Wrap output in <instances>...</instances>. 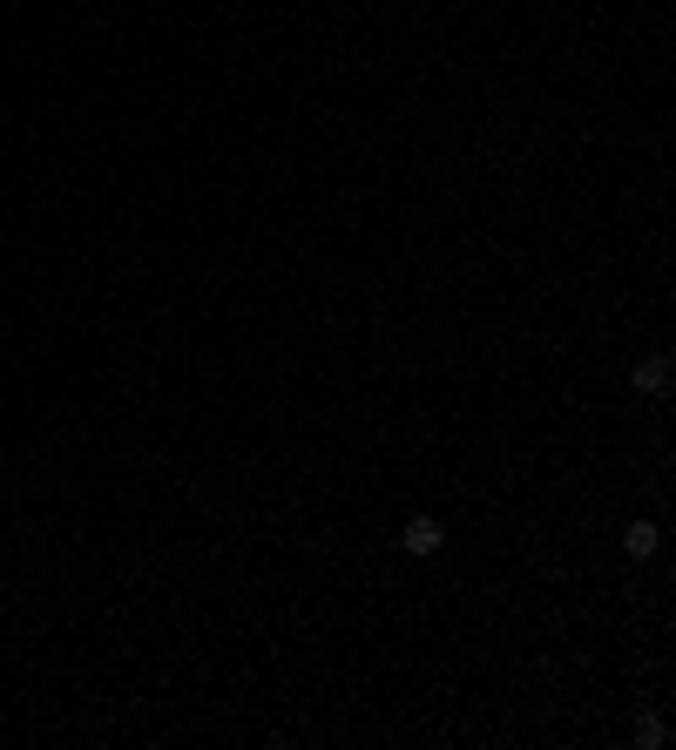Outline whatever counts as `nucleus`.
I'll list each match as a JSON object with an SVG mask.
<instances>
[{
    "label": "nucleus",
    "instance_id": "7ed1b4c3",
    "mask_svg": "<svg viewBox=\"0 0 676 750\" xmlns=\"http://www.w3.org/2000/svg\"><path fill=\"white\" fill-rule=\"evenodd\" d=\"M656 541H663V534L649 528V521H636V528H629V541H622V548H629V555L643 561V555H656Z\"/></svg>",
    "mask_w": 676,
    "mask_h": 750
},
{
    "label": "nucleus",
    "instance_id": "20e7f679",
    "mask_svg": "<svg viewBox=\"0 0 676 750\" xmlns=\"http://www.w3.org/2000/svg\"><path fill=\"white\" fill-rule=\"evenodd\" d=\"M629 737H636L643 750H656V744H663V717H636V730H629Z\"/></svg>",
    "mask_w": 676,
    "mask_h": 750
},
{
    "label": "nucleus",
    "instance_id": "f03ea898",
    "mask_svg": "<svg viewBox=\"0 0 676 750\" xmlns=\"http://www.w3.org/2000/svg\"><path fill=\"white\" fill-rule=\"evenodd\" d=\"M636 386L643 392H670V359H643L636 365Z\"/></svg>",
    "mask_w": 676,
    "mask_h": 750
},
{
    "label": "nucleus",
    "instance_id": "f257e3e1",
    "mask_svg": "<svg viewBox=\"0 0 676 750\" xmlns=\"http://www.w3.org/2000/svg\"><path fill=\"white\" fill-rule=\"evenodd\" d=\"M399 548H406V555H440V548H447V528H440L433 514H413L406 534H399Z\"/></svg>",
    "mask_w": 676,
    "mask_h": 750
}]
</instances>
